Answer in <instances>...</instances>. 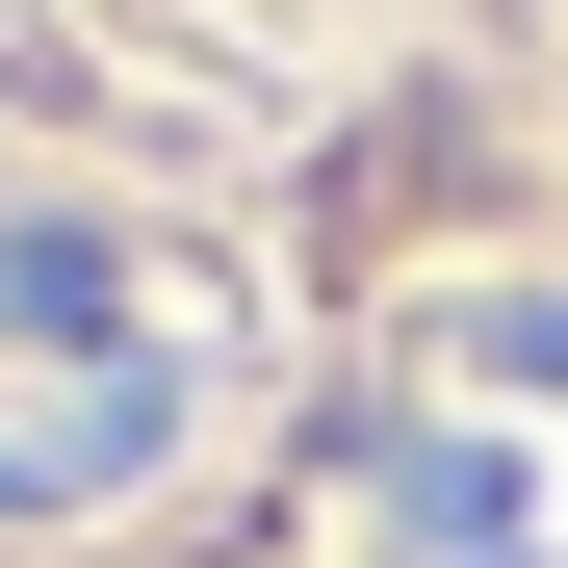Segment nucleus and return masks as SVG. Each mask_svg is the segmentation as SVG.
<instances>
[{
  "mask_svg": "<svg viewBox=\"0 0 568 568\" xmlns=\"http://www.w3.org/2000/svg\"><path fill=\"white\" fill-rule=\"evenodd\" d=\"M0 311H27V336H104L130 284H104V233H0Z\"/></svg>",
  "mask_w": 568,
  "mask_h": 568,
  "instance_id": "nucleus-1",
  "label": "nucleus"
}]
</instances>
